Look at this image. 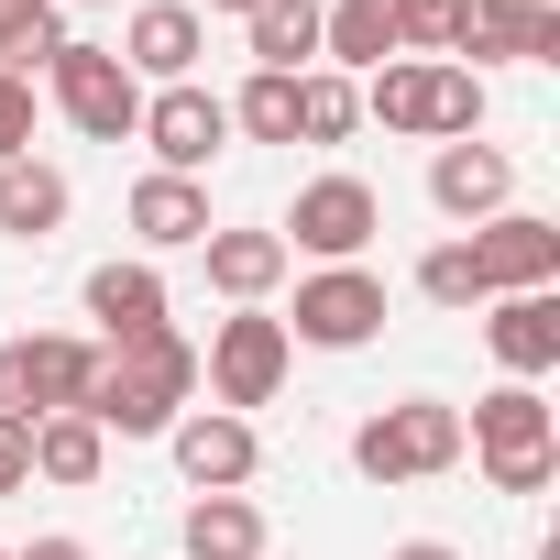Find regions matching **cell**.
Here are the masks:
<instances>
[{
    "instance_id": "6da1fadb",
    "label": "cell",
    "mask_w": 560,
    "mask_h": 560,
    "mask_svg": "<svg viewBox=\"0 0 560 560\" xmlns=\"http://www.w3.org/2000/svg\"><path fill=\"white\" fill-rule=\"evenodd\" d=\"M187 396H198V341L154 330V341L100 352V385H89L78 418H100V440H165V429L187 418Z\"/></svg>"
},
{
    "instance_id": "7a4b0ae2",
    "label": "cell",
    "mask_w": 560,
    "mask_h": 560,
    "mask_svg": "<svg viewBox=\"0 0 560 560\" xmlns=\"http://www.w3.org/2000/svg\"><path fill=\"white\" fill-rule=\"evenodd\" d=\"M363 121L407 132V143H472L483 132V78L451 56H385L363 78Z\"/></svg>"
},
{
    "instance_id": "3957f363",
    "label": "cell",
    "mask_w": 560,
    "mask_h": 560,
    "mask_svg": "<svg viewBox=\"0 0 560 560\" xmlns=\"http://www.w3.org/2000/svg\"><path fill=\"white\" fill-rule=\"evenodd\" d=\"M462 451L483 462L494 494H549V472H560V418H549L538 385H494V396L462 418Z\"/></svg>"
},
{
    "instance_id": "277c9868",
    "label": "cell",
    "mask_w": 560,
    "mask_h": 560,
    "mask_svg": "<svg viewBox=\"0 0 560 560\" xmlns=\"http://www.w3.org/2000/svg\"><path fill=\"white\" fill-rule=\"evenodd\" d=\"M451 462H462V407H440V396L374 407V418L352 429V472H363V483H429V472H451Z\"/></svg>"
},
{
    "instance_id": "5b68a950",
    "label": "cell",
    "mask_w": 560,
    "mask_h": 560,
    "mask_svg": "<svg viewBox=\"0 0 560 560\" xmlns=\"http://www.w3.org/2000/svg\"><path fill=\"white\" fill-rule=\"evenodd\" d=\"M45 100L89 132V143H132V121H143V89H132V67L110 56V45H89V34H67L56 56H45Z\"/></svg>"
},
{
    "instance_id": "8992f818",
    "label": "cell",
    "mask_w": 560,
    "mask_h": 560,
    "mask_svg": "<svg viewBox=\"0 0 560 560\" xmlns=\"http://www.w3.org/2000/svg\"><path fill=\"white\" fill-rule=\"evenodd\" d=\"M287 363H298V341H287V319H264V308H231L220 330H209V352H198V385H209V407H275V385H287Z\"/></svg>"
},
{
    "instance_id": "52a82bcc",
    "label": "cell",
    "mask_w": 560,
    "mask_h": 560,
    "mask_svg": "<svg viewBox=\"0 0 560 560\" xmlns=\"http://www.w3.org/2000/svg\"><path fill=\"white\" fill-rule=\"evenodd\" d=\"M451 67H560V0H451Z\"/></svg>"
},
{
    "instance_id": "ba28073f",
    "label": "cell",
    "mask_w": 560,
    "mask_h": 560,
    "mask_svg": "<svg viewBox=\"0 0 560 560\" xmlns=\"http://www.w3.org/2000/svg\"><path fill=\"white\" fill-rule=\"evenodd\" d=\"M374 330H385V275H374V264H319V275H298L287 341H308V352H363Z\"/></svg>"
},
{
    "instance_id": "9c48e42d",
    "label": "cell",
    "mask_w": 560,
    "mask_h": 560,
    "mask_svg": "<svg viewBox=\"0 0 560 560\" xmlns=\"http://www.w3.org/2000/svg\"><path fill=\"white\" fill-rule=\"evenodd\" d=\"M132 143H154V176H209V154L231 143V100H220V89H198V78H176V89H143V121H132Z\"/></svg>"
},
{
    "instance_id": "30bf717a",
    "label": "cell",
    "mask_w": 560,
    "mask_h": 560,
    "mask_svg": "<svg viewBox=\"0 0 560 560\" xmlns=\"http://www.w3.org/2000/svg\"><path fill=\"white\" fill-rule=\"evenodd\" d=\"M374 231H385V198H374L363 176H308L275 242H287V253H319V264H363Z\"/></svg>"
},
{
    "instance_id": "8fae6325",
    "label": "cell",
    "mask_w": 560,
    "mask_h": 560,
    "mask_svg": "<svg viewBox=\"0 0 560 560\" xmlns=\"http://www.w3.org/2000/svg\"><path fill=\"white\" fill-rule=\"evenodd\" d=\"M462 242H472L483 298H538L549 275H560V220H538V209H494V220H472Z\"/></svg>"
},
{
    "instance_id": "7c38bea8",
    "label": "cell",
    "mask_w": 560,
    "mask_h": 560,
    "mask_svg": "<svg viewBox=\"0 0 560 560\" xmlns=\"http://www.w3.org/2000/svg\"><path fill=\"white\" fill-rule=\"evenodd\" d=\"M165 451H176V472H187L198 494H242V483L264 472V440H253V418H231V407H187V418L165 429Z\"/></svg>"
},
{
    "instance_id": "4fadbf2b",
    "label": "cell",
    "mask_w": 560,
    "mask_h": 560,
    "mask_svg": "<svg viewBox=\"0 0 560 560\" xmlns=\"http://www.w3.org/2000/svg\"><path fill=\"white\" fill-rule=\"evenodd\" d=\"M110 56L132 67V89H176V78H198V56H209L198 0H143V12L121 23V45H110Z\"/></svg>"
},
{
    "instance_id": "5bb4252c",
    "label": "cell",
    "mask_w": 560,
    "mask_h": 560,
    "mask_svg": "<svg viewBox=\"0 0 560 560\" xmlns=\"http://www.w3.org/2000/svg\"><path fill=\"white\" fill-rule=\"evenodd\" d=\"M429 209L462 220V231L494 220V209H516V154L483 143V132H472V143H440V154H429Z\"/></svg>"
},
{
    "instance_id": "9a60e30c",
    "label": "cell",
    "mask_w": 560,
    "mask_h": 560,
    "mask_svg": "<svg viewBox=\"0 0 560 560\" xmlns=\"http://www.w3.org/2000/svg\"><path fill=\"white\" fill-rule=\"evenodd\" d=\"M12 363H23V418H78L89 385H100L89 330H34V341H12Z\"/></svg>"
},
{
    "instance_id": "2e32d148",
    "label": "cell",
    "mask_w": 560,
    "mask_h": 560,
    "mask_svg": "<svg viewBox=\"0 0 560 560\" xmlns=\"http://www.w3.org/2000/svg\"><path fill=\"white\" fill-rule=\"evenodd\" d=\"M483 341H494L505 385L560 374V298H549V287H538V298H483Z\"/></svg>"
},
{
    "instance_id": "e0dca14e",
    "label": "cell",
    "mask_w": 560,
    "mask_h": 560,
    "mask_svg": "<svg viewBox=\"0 0 560 560\" xmlns=\"http://www.w3.org/2000/svg\"><path fill=\"white\" fill-rule=\"evenodd\" d=\"M89 319H100V352H121V341H154L165 330V275L132 253V264H100L89 275Z\"/></svg>"
},
{
    "instance_id": "ac0fdd59",
    "label": "cell",
    "mask_w": 560,
    "mask_h": 560,
    "mask_svg": "<svg viewBox=\"0 0 560 560\" xmlns=\"http://www.w3.org/2000/svg\"><path fill=\"white\" fill-rule=\"evenodd\" d=\"M198 264H209V287H220L231 308H264L275 287H287V264H298V253L275 242V231H209V242H198Z\"/></svg>"
},
{
    "instance_id": "d6986e66",
    "label": "cell",
    "mask_w": 560,
    "mask_h": 560,
    "mask_svg": "<svg viewBox=\"0 0 560 560\" xmlns=\"http://www.w3.org/2000/svg\"><path fill=\"white\" fill-rule=\"evenodd\" d=\"M220 220H209V187L198 176H143L132 187V242L143 253H198Z\"/></svg>"
},
{
    "instance_id": "ffe728a7",
    "label": "cell",
    "mask_w": 560,
    "mask_h": 560,
    "mask_svg": "<svg viewBox=\"0 0 560 560\" xmlns=\"http://www.w3.org/2000/svg\"><path fill=\"white\" fill-rule=\"evenodd\" d=\"M67 209H78L67 165H45V154H12V165H0V231H12V242H56Z\"/></svg>"
},
{
    "instance_id": "44dd1931",
    "label": "cell",
    "mask_w": 560,
    "mask_h": 560,
    "mask_svg": "<svg viewBox=\"0 0 560 560\" xmlns=\"http://www.w3.org/2000/svg\"><path fill=\"white\" fill-rule=\"evenodd\" d=\"M319 56H330V78H374L396 56V0H330L319 12Z\"/></svg>"
},
{
    "instance_id": "7402d4cb",
    "label": "cell",
    "mask_w": 560,
    "mask_h": 560,
    "mask_svg": "<svg viewBox=\"0 0 560 560\" xmlns=\"http://www.w3.org/2000/svg\"><path fill=\"white\" fill-rule=\"evenodd\" d=\"M242 34H253V67H264V78H308V56H319V0H264V12H242Z\"/></svg>"
},
{
    "instance_id": "603a6c76",
    "label": "cell",
    "mask_w": 560,
    "mask_h": 560,
    "mask_svg": "<svg viewBox=\"0 0 560 560\" xmlns=\"http://www.w3.org/2000/svg\"><path fill=\"white\" fill-rule=\"evenodd\" d=\"M110 472V440H100V418H34V483H67V494H89Z\"/></svg>"
},
{
    "instance_id": "cb8c5ba5",
    "label": "cell",
    "mask_w": 560,
    "mask_h": 560,
    "mask_svg": "<svg viewBox=\"0 0 560 560\" xmlns=\"http://www.w3.org/2000/svg\"><path fill=\"white\" fill-rule=\"evenodd\" d=\"M176 538H187V560H264V505L253 494H198Z\"/></svg>"
},
{
    "instance_id": "d4e9b609",
    "label": "cell",
    "mask_w": 560,
    "mask_h": 560,
    "mask_svg": "<svg viewBox=\"0 0 560 560\" xmlns=\"http://www.w3.org/2000/svg\"><path fill=\"white\" fill-rule=\"evenodd\" d=\"M352 132H363V78L308 67L298 78V143H352Z\"/></svg>"
},
{
    "instance_id": "484cf974",
    "label": "cell",
    "mask_w": 560,
    "mask_h": 560,
    "mask_svg": "<svg viewBox=\"0 0 560 560\" xmlns=\"http://www.w3.org/2000/svg\"><path fill=\"white\" fill-rule=\"evenodd\" d=\"M56 45H67L56 0H0V78H34V67H45Z\"/></svg>"
},
{
    "instance_id": "4316f807",
    "label": "cell",
    "mask_w": 560,
    "mask_h": 560,
    "mask_svg": "<svg viewBox=\"0 0 560 560\" xmlns=\"http://www.w3.org/2000/svg\"><path fill=\"white\" fill-rule=\"evenodd\" d=\"M231 132H253V143H298V78H242V100H231Z\"/></svg>"
},
{
    "instance_id": "83f0119b",
    "label": "cell",
    "mask_w": 560,
    "mask_h": 560,
    "mask_svg": "<svg viewBox=\"0 0 560 560\" xmlns=\"http://www.w3.org/2000/svg\"><path fill=\"white\" fill-rule=\"evenodd\" d=\"M418 298H429V308H483L472 242H429V253H418Z\"/></svg>"
},
{
    "instance_id": "f1b7e54d",
    "label": "cell",
    "mask_w": 560,
    "mask_h": 560,
    "mask_svg": "<svg viewBox=\"0 0 560 560\" xmlns=\"http://www.w3.org/2000/svg\"><path fill=\"white\" fill-rule=\"evenodd\" d=\"M451 45V0H396V56H440Z\"/></svg>"
},
{
    "instance_id": "f546056e",
    "label": "cell",
    "mask_w": 560,
    "mask_h": 560,
    "mask_svg": "<svg viewBox=\"0 0 560 560\" xmlns=\"http://www.w3.org/2000/svg\"><path fill=\"white\" fill-rule=\"evenodd\" d=\"M34 154V78H0V165Z\"/></svg>"
},
{
    "instance_id": "4dcf8cb0",
    "label": "cell",
    "mask_w": 560,
    "mask_h": 560,
    "mask_svg": "<svg viewBox=\"0 0 560 560\" xmlns=\"http://www.w3.org/2000/svg\"><path fill=\"white\" fill-rule=\"evenodd\" d=\"M12 494H34V429L0 418V505H12Z\"/></svg>"
},
{
    "instance_id": "1f68e13d",
    "label": "cell",
    "mask_w": 560,
    "mask_h": 560,
    "mask_svg": "<svg viewBox=\"0 0 560 560\" xmlns=\"http://www.w3.org/2000/svg\"><path fill=\"white\" fill-rule=\"evenodd\" d=\"M0 418H23V363H12V341H0ZM34 429V418H23Z\"/></svg>"
},
{
    "instance_id": "d6a6232c",
    "label": "cell",
    "mask_w": 560,
    "mask_h": 560,
    "mask_svg": "<svg viewBox=\"0 0 560 560\" xmlns=\"http://www.w3.org/2000/svg\"><path fill=\"white\" fill-rule=\"evenodd\" d=\"M12 560H89V538H34V549H12Z\"/></svg>"
},
{
    "instance_id": "836d02e7",
    "label": "cell",
    "mask_w": 560,
    "mask_h": 560,
    "mask_svg": "<svg viewBox=\"0 0 560 560\" xmlns=\"http://www.w3.org/2000/svg\"><path fill=\"white\" fill-rule=\"evenodd\" d=\"M385 560H462V549H451V538H396Z\"/></svg>"
},
{
    "instance_id": "e575fe53",
    "label": "cell",
    "mask_w": 560,
    "mask_h": 560,
    "mask_svg": "<svg viewBox=\"0 0 560 560\" xmlns=\"http://www.w3.org/2000/svg\"><path fill=\"white\" fill-rule=\"evenodd\" d=\"M209 12H264V0H209Z\"/></svg>"
},
{
    "instance_id": "d590c367",
    "label": "cell",
    "mask_w": 560,
    "mask_h": 560,
    "mask_svg": "<svg viewBox=\"0 0 560 560\" xmlns=\"http://www.w3.org/2000/svg\"><path fill=\"white\" fill-rule=\"evenodd\" d=\"M78 12H100V0H78Z\"/></svg>"
},
{
    "instance_id": "8d00e7d4",
    "label": "cell",
    "mask_w": 560,
    "mask_h": 560,
    "mask_svg": "<svg viewBox=\"0 0 560 560\" xmlns=\"http://www.w3.org/2000/svg\"><path fill=\"white\" fill-rule=\"evenodd\" d=\"M538 560H560V549H538Z\"/></svg>"
},
{
    "instance_id": "74e56055",
    "label": "cell",
    "mask_w": 560,
    "mask_h": 560,
    "mask_svg": "<svg viewBox=\"0 0 560 560\" xmlns=\"http://www.w3.org/2000/svg\"><path fill=\"white\" fill-rule=\"evenodd\" d=\"M0 560H12V549H0Z\"/></svg>"
}]
</instances>
